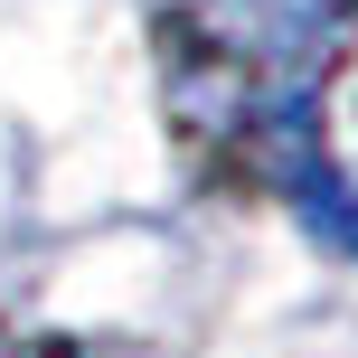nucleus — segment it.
<instances>
[{
  "mask_svg": "<svg viewBox=\"0 0 358 358\" xmlns=\"http://www.w3.org/2000/svg\"><path fill=\"white\" fill-rule=\"evenodd\" d=\"M179 48H189V85L227 94L245 132L273 151V132L302 123V76L330 48V0H189L179 10Z\"/></svg>",
  "mask_w": 358,
  "mask_h": 358,
  "instance_id": "1",
  "label": "nucleus"
}]
</instances>
